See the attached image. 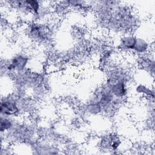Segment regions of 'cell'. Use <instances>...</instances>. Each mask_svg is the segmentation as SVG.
Masks as SVG:
<instances>
[{"mask_svg": "<svg viewBox=\"0 0 155 155\" xmlns=\"http://www.w3.org/2000/svg\"><path fill=\"white\" fill-rule=\"evenodd\" d=\"M25 33L28 39L35 44L45 45L53 39L54 25L47 21L28 24Z\"/></svg>", "mask_w": 155, "mask_h": 155, "instance_id": "cell-4", "label": "cell"}, {"mask_svg": "<svg viewBox=\"0 0 155 155\" xmlns=\"http://www.w3.org/2000/svg\"><path fill=\"white\" fill-rule=\"evenodd\" d=\"M135 93L142 97H145L150 102L154 103V90L153 87L147 86L146 84H138L134 88Z\"/></svg>", "mask_w": 155, "mask_h": 155, "instance_id": "cell-10", "label": "cell"}, {"mask_svg": "<svg viewBox=\"0 0 155 155\" xmlns=\"http://www.w3.org/2000/svg\"><path fill=\"white\" fill-rule=\"evenodd\" d=\"M123 140L116 133L108 132L101 135L97 142V147L101 151L117 154L120 149Z\"/></svg>", "mask_w": 155, "mask_h": 155, "instance_id": "cell-5", "label": "cell"}, {"mask_svg": "<svg viewBox=\"0 0 155 155\" xmlns=\"http://www.w3.org/2000/svg\"><path fill=\"white\" fill-rule=\"evenodd\" d=\"M88 101L97 104L101 108L102 114L105 115L114 113L124 101L114 97L104 83L92 92Z\"/></svg>", "mask_w": 155, "mask_h": 155, "instance_id": "cell-3", "label": "cell"}, {"mask_svg": "<svg viewBox=\"0 0 155 155\" xmlns=\"http://www.w3.org/2000/svg\"><path fill=\"white\" fill-rule=\"evenodd\" d=\"M37 135L33 125L21 121L19 118L13 128L3 136L10 145L25 144L30 147L38 139Z\"/></svg>", "mask_w": 155, "mask_h": 155, "instance_id": "cell-2", "label": "cell"}, {"mask_svg": "<svg viewBox=\"0 0 155 155\" xmlns=\"http://www.w3.org/2000/svg\"><path fill=\"white\" fill-rule=\"evenodd\" d=\"M18 119L0 115V134L4 135L12 130L15 125Z\"/></svg>", "mask_w": 155, "mask_h": 155, "instance_id": "cell-11", "label": "cell"}, {"mask_svg": "<svg viewBox=\"0 0 155 155\" xmlns=\"http://www.w3.org/2000/svg\"><path fill=\"white\" fill-rule=\"evenodd\" d=\"M30 148L33 153L37 154H59L61 151V149L58 145L43 139H38L30 146Z\"/></svg>", "mask_w": 155, "mask_h": 155, "instance_id": "cell-7", "label": "cell"}, {"mask_svg": "<svg viewBox=\"0 0 155 155\" xmlns=\"http://www.w3.org/2000/svg\"><path fill=\"white\" fill-rule=\"evenodd\" d=\"M92 10L97 24L115 34L131 33L138 25V18L131 6L122 1H94Z\"/></svg>", "mask_w": 155, "mask_h": 155, "instance_id": "cell-1", "label": "cell"}, {"mask_svg": "<svg viewBox=\"0 0 155 155\" xmlns=\"http://www.w3.org/2000/svg\"><path fill=\"white\" fill-rule=\"evenodd\" d=\"M0 115L15 118H19L24 115L17 99L13 93L4 96H1Z\"/></svg>", "mask_w": 155, "mask_h": 155, "instance_id": "cell-6", "label": "cell"}, {"mask_svg": "<svg viewBox=\"0 0 155 155\" xmlns=\"http://www.w3.org/2000/svg\"><path fill=\"white\" fill-rule=\"evenodd\" d=\"M136 65L139 70L148 74L153 78H154L155 62L153 56L149 54L137 56Z\"/></svg>", "mask_w": 155, "mask_h": 155, "instance_id": "cell-9", "label": "cell"}, {"mask_svg": "<svg viewBox=\"0 0 155 155\" xmlns=\"http://www.w3.org/2000/svg\"><path fill=\"white\" fill-rule=\"evenodd\" d=\"M136 41L137 35L132 33L120 35L116 42V48L120 53L133 54Z\"/></svg>", "mask_w": 155, "mask_h": 155, "instance_id": "cell-8", "label": "cell"}]
</instances>
